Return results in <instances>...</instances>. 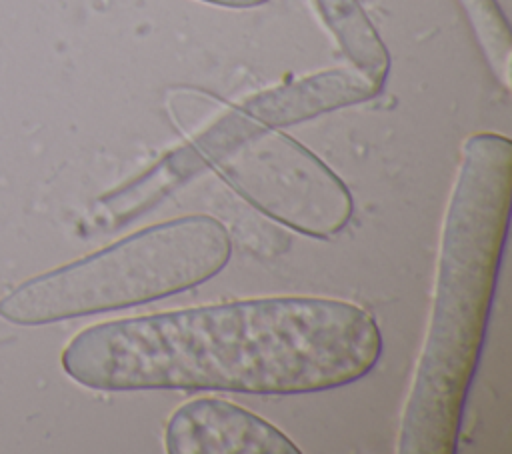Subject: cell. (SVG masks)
<instances>
[{
    "label": "cell",
    "mask_w": 512,
    "mask_h": 454,
    "mask_svg": "<svg viewBox=\"0 0 512 454\" xmlns=\"http://www.w3.org/2000/svg\"><path fill=\"white\" fill-rule=\"evenodd\" d=\"M342 50L378 88L388 72V52L356 0H316Z\"/></svg>",
    "instance_id": "cell-7"
},
{
    "label": "cell",
    "mask_w": 512,
    "mask_h": 454,
    "mask_svg": "<svg viewBox=\"0 0 512 454\" xmlns=\"http://www.w3.org/2000/svg\"><path fill=\"white\" fill-rule=\"evenodd\" d=\"M202 2L218 4V6H228V8H252V6L264 4L268 0H202Z\"/></svg>",
    "instance_id": "cell-8"
},
{
    "label": "cell",
    "mask_w": 512,
    "mask_h": 454,
    "mask_svg": "<svg viewBox=\"0 0 512 454\" xmlns=\"http://www.w3.org/2000/svg\"><path fill=\"white\" fill-rule=\"evenodd\" d=\"M380 88L370 78L334 70L252 98L244 114L260 126L290 124L318 112L370 98Z\"/></svg>",
    "instance_id": "cell-6"
},
{
    "label": "cell",
    "mask_w": 512,
    "mask_h": 454,
    "mask_svg": "<svg viewBox=\"0 0 512 454\" xmlns=\"http://www.w3.org/2000/svg\"><path fill=\"white\" fill-rule=\"evenodd\" d=\"M374 316L322 296H260L94 324L62 366L110 392L224 390L308 394L366 376L382 354Z\"/></svg>",
    "instance_id": "cell-1"
},
{
    "label": "cell",
    "mask_w": 512,
    "mask_h": 454,
    "mask_svg": "<svg viewBox=\"0 0 512 454\" xmlns=\"http://www.w3.org/2000/svg\"><path fill=\"white\" fill-rule=\"evenodd\" d=\"M230 254L232 240L218 218H172L26 282L0 302V314L42 324L152 302L216 276Z\"/></svg>",
    "instance_id": "cell-3"
},
{
    "label": "cell",
    "mask_w": 512,
    "mask_h": 454,
    "mask_svg": "<svg viewBox=\"0 0 512 454\" xmlns=\"http://www.w3.org/2000/svg\"><path fill=\"white\" fill-rule=\"evenodd\" d=\"M512 202V144L466 140L448 204L430 326L404 406L400 454H454L498 282Z\"/></svg>",
    "instance_id": "cell-2"
},
{
    "label": "cell",
    "mask_w": 512,
    "mask_h": 454,
    "mask_svg": "<svg viewBox=\"0 0 512 454\" xmlns=\"http://www.w3.org/2000/svg\"><path fill=\"white\" fill-rule=\"evenodd\" d=\"M168 454H300L274 424L222 398L180 404L164 428Z\"/></svg>",
    "instance_id": "cell-5"
},
{
    "label": "cell",
    "mask_w": 512,
    "mask_h": 454,
    "mask_svg": "<svg viewBox=\"0 0 512 454\" xmlns=\"http://www.w3.org/2000/svg\"><path fill=\"white\" fill-rule=\"evenodd\" d=\"M220 178L268 218L312 238H330L350 220L348 186L294 138L256 124L224 128L206 146Z\"/></svg>",
    "instance_id": "cell-4"
}]
</instances>
